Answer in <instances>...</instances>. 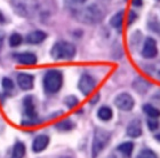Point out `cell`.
<instances>
[{"label": "cell", "instance_id": "cell-1", "mask_svg": "<svg viewBox=\"0 0 160 158\" xmlns=\"http://www.w3.org/2000/svg\"><path fill=\"white\" fill-rule=\"evenodd\" d=\"M74 16L77 17V20L86 24H95L98 23L103 18V12L101 8L96 5H90L88 7L77 9L74 13Z\"/></svg>", "mask_w": 160, "mask_h": 158}, {"label": "cell", "instance_id": "cell-2", "mask_svg": "<svg viewBox=\"0 0 160 158\" xmlns=\"http://www.w3.org/2000/svg\"><path fill=\"white\" fill-rule=\"evenodd\" d=\"M63 85V76L58 70H49L43 77V87L47 93L54 94L61 89Z\"/></svg>", "mask_w": 160, "mask_h": 158}, {"label": "cell", "instance_id": "cell-3", "mask_svg": "<svg viewBox=\"0 0 160 158\" xmlns=\"http://www.w3.org/2000/svg\"><path fill=\"white\" fill-rule=\"evenodd\" d=\"M50 54L55 60H71L76 55V47L68 41H58L53 46Z\"/></svg>", "mask_w": 160, "mask_h": 158}, {"label": "cell", "instance_id": "cell-4", "mask_svg": "<svg viewBox=\"0 0 160 158\" xmlns=\"http://www.w3.org/2000/svg\"><path fill=\"white\" fill-rule=\"evenodd\" d=\"M111 135L110 133L105 130L102 128H97L95 131L93 139V145H92V156L93 158H96L100 155L101 152L103 151V149L109 145Z\"/></svg>", "mask_w": 160, "mask_h": 158}, {"label": "cell", "instance_id": "cell-5", "mask_svg": "<svg viewBox=\"0 0 160 158\" xmlns=\"http://www.w3.org/2000/svg\"><path fill=\"white\" fill-rule=\"evenodd\" d=\"M114 104L122 111H130L134 108L135 101L128 93H121L114 99Z\"/></svg>", "mask_w": 160, "mask_h": 158}, {"label": "cell", "instance_id": "cell-6", "mask_svg": "<svg viewBox=\"0 0 160 158\" xmlns=\"http://www.w3.org/2000/svg\"><path fill=\"white\" fill-rule=\"evenodd\" d=\"M96 86V80L89 74H82L79 80L78 87L83 95H89Z\"/></svg>", "mask_w": 160, "mask_h": 158}, {"label": "cell", "instance_id": "cell-7", "mask_svg": "<svg viewBox=\"0 0 160 158\" xmlns=\"http://www.w3.org/2000/svg\"><path fill=\"white\" fill-rule=\"evenodd\" d=\"M158 54V47L157 43L153 38H147L144 41L143 49H142V55L145 59H153L157 56Z\"/></svg>", "mask_w": 160, "mask_h": 158}, {"label": "cell", "instance_id": "cell-8", "mask_svg": "<svg viewBox=\"0 0 160 158\" xmlns=\"http://www.w3.org/2000/svg\"><path fill=\"white\" fill-rule=\"evenodd\" d=\"M33 76L28 74H20L17 76V83H18V86H20L22 89L24 91H29L33 87Z\"/></svg>", "mask_w": 160, "mask_h": 158}, {"label": "cell", "instance_id": "cell-9", "mask_svg": "<svg viewBox=\"0 0 160 158\" xmlns=\"http://www.w3.org/2000/svg\"><path fill=\"white\" fill-rule=\"evenodd\" d=\"M24 112L27 115L29 119L33 120L37 118V112H36V105H34L32 96H27L24 99Z\"/></svg>", "mask_w": 160, "mask_h": 158}, {"label": "cell", "instance_id": "cell-10", "mask_svg": "<svg viewBox=\"0 0 160 158\" xmlns=\"http://www.w3.org/2000/svg\"><path fill=\"white\" fill-rule=\"evenodd\" d=\"M127 135L130 138H138L142 135V125L138 119H134L127 127Z\"/></svg>", "mask_w": 160, "mask_h": 158}, {"label": "cell", "instance_id": "cell-11", "mask_svg": "<svg viewBox=\"0 0 160 158\" xmlns=\"http://www.w3.org/2000/svg\"><path fill=\"white\" fill-rule=\"evenodd\" d=\"M17 62H20L21 64L24 65H33L37 63V56L33 53H21L15 55Z\"/></svg>", "mask_w": 160, "mask_h": 158}, {"label": "cell", "instance_id": "cell-12", "mask_svg": "<svg viewBox=\"0 0 160 158\" xmlns=\"http://www.w3.org/2000/svg\"><path fill=\"white\" fill-rule=\"evenodd\" d=\"M48 143H49V138L47 135H39V136L34 139L32 149H33L34 152H40L47 148Z\"/></svg>", "mask_w": 160, "mask_h": 158}, {"label": "cell", "instance_id": "cell-13", "mask_svg": "<svg viewBox=\"0 0 160 158\" xmlns=\"http://www.w3.org/2000/svg\"><path fill=\"white\" fill-rule=\"evenodd\" d=\"M46 33L42 32V31H33V32H31V33L28 34L27 37V41L29 44H33V45H37L40 44V43H42L45 39H46Z\"/></svg>", "mask_w": 160, "mask_h": 158}, {"label": "cell", "instance_id": "cell-14", "mask_svg": "<svg viewBox=\"0 0 160 158\" xmlns=\"http://www.w3.org/2000/svg\"><path fill=\"white\" fill-rule=\"evenodd\" d=\"M117 150L119 152H121L123 156L130 157L134 150V143L133 142H123V143H121L120 145H118Z\"/></svg>", "mask_w": 160, "mask_h": 158}, {"label": "cell", "instance_id": "cell-15", "mask_svg": "<svg viewBox=\"0 0 160 158\" xmlns=\"http://www.w3.org/2000/svg\"><path fill=\"white\" fill-rule=\"evenodd\" d=\"M123 16H125V12L123 10H120L117 14H114L112 18H111V25L114 27L116 29H118V30H120L123 24Z\"/></svg>", "mask_w": 160, "mask_h": 158}, {"label": "cell", "instance_id": "cell-16", "mask_svg": "<svg viewBox=\"0 0 160 158\" xmlns=\"http://www.w3.org/2000/svg\"><path fill=\"white\" fill-rule=\"evenodd\" d=\"M24 155H25V147L22 142H17L16 145H14L10 158H23Z\"/></svg>", "mask_w": 160, "mask_h": 158}, {"label": "cell", "instance_id": "cell-17", "mask_svg": "<svg viewBox=\"0 0 160 158\" xmlns=\"http://www.w3.org/2000/svg\"><path fill=\"white\" fill-rule=\"evenodd\" d=\"M112 110H111L109 107H102L98 109V112H97V116H98V118L100 119H102V120L104 121H108L110 120L111 118H112Z\"/></svg>", "mask_w": 160, "mask_h": 158}, {"label": "cell", "instance_id": "cell-18", "mask_svg": "<svg viewBox=\"0 0 160 158\" xmlns=\"http://www.w3.org/2000/svg\"><path fill=\"white\" fill-rule=\"evenodd\" d=\"M143 111L151 118H158L160 117V110L158 108L153 107L152 104H144Z\"/></svg>", "mask_w": 160, "mask_h": 158}, {"label": "cell", "instance_id": "cell-19", "mask_svg": "<svg viewBox=\"0 0 160 158\" xmlns=\"http://www.w3.org/2000/svg\"><path fill=\"white\" fill-rule=\"evenodd\" d=\"M73 127H74V124L71 120H69V119L62 120L56 124V128H58L60 131H70Z\"/></svg>", "mask_w": 160, "mask_h": 158}, {"label": "cell", "instance_id": "cell-20", "mask_svg": "<svg viewBox=\"0 0 160 158\" xmlns=\"http://www.w3.org/2000/svg\"><path fill=\"white\" fill-rule=\"evenodd\" d=\"M136 158H158V156L156 152L150 150V149H144L138 154Z\"/></svg>", "mask_w": 160, "mask_h": 158}, {"label": "cell", "instance_id": "cell-21", "mask_svg": "<svg viewBox=\"0 0 160 158\" xmlns=\"http://www.w3.org/2000/svg\"><path fill=\"white\" fill-rule=\"evenodd\" d=\"M22 36L18 33H13L12 36H10L9 38V44L10 46H13V47H16V46H18V45L22 43Z\"/></svg>", "mask_w": 160, "mask_h": 158}, {"label": "cell", "instance_id": "cell-22", "mask_svg": "<svg viewBox=\"0 0 160 158\" xmlns=\"http://www.w3.org/2000/svg\"><path fill=\"white\" fill-rule=\"evenodd\" d=\"M64 102H65V104H67L69 108H73L78 104V102L79 101H78V99L76 98V96L70 95V96H68V98L64 100Z\"/></svg>", "mask_w": 160, "mask_h": 158}, {"label": "cell", "instance_id": "cell-23", "mask_svg": "<svg viewBox=\"0 0 160 158\" xmlns=\"http://www.w3.org/2000/svg\"><path fill=\"white\" fill-rule=\"evenodd\" d=\"M2 87H3V89H5V91L10 92L14 88L13 81L10 80L9 78H3V79H2Z\"/></svg>", "mask_w": 160, "mask_h": 158}, {"label": "cell", "instance_id": "cell-24", "mask_svg": "<svg viewBox=\"0 0 160 158\" xmlns=\"http://www.w3.org/2000/svg\"><path fill=\"white\" fill-rule=\"evenodd\" d=\"M148 126L150 128V131H156V130L159 127V121L156 120L154 118L149 119V120H148Z\"/></svg>", "mask_w": 160, "mask_h": 158}, {"label": "cell", "instance_id": "cell-25", "mask_svg": "<svg viewBox=\"0 0 160 158\" xmlns=\"http://www.w3.org/2000/svg\"><path fill=\"white\" fill-rule=\"evenodd\" d=\"M64 1L70 5H79V3H83L86 0H64Z\"/></svg>", "mask_w": 160, "mask_h": 158}, {"label": "cell", "instance_id": "cell-26", "mask_svg": "<svg viewBox=\"0 0 160 158\" xmlns=\"http://www.w3.org/2000/svg\"><path fill=\"white\" fill-rule=\"evenodd\" d=\"M135 17H136V15H135V14H134L133 12H132V13H130L129 22H128V24H132V23H133V21H135Z\"/></svg>", "mask_w": 160, "mask_h": 158}, {"label": "cell", "instance_id": "cell-27", "mask_svg": "<svg viewBox=\"0 0 160 158\" xmlns=\"http://www.w3.org/2000/svg\"><path fill=\"white\" fill-rule=\"evenodd\" d=\"M142 1H143V0H133V5L134 6L140 7L141 5H142Z\"/></svg>", "mask_w": 160, "mask_h": 158}, {"label": "cell", "instance_id": "cell-28", "mask_svg": "<svg viewBox=\"0 0 160 158\" xmlns=\"http://www.w3.org/2000/svg\"><path fill=\"white\" fill-rule=\"evenodd\" d=\"M154 138L157 139L158 141H159V142H160V133H159V134H157V135H156V136H154Z\"/></svg>", "mask_w": 160, "mask_h": 158}, {"label": "cell", "instance_id": "cell-29", "mask_svg": "<svg viewBox=\"0 0 160 158\" xmlns=\"http://www.w3.org/2000/svg\"><path fill=\"white\" fill-rule=\"evenodd\" d=\"M63 158H70V157H63Z\"/></svg>", "mask_w": 160, "mask_h": 158}]
</instances>
